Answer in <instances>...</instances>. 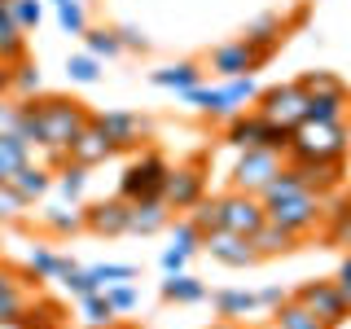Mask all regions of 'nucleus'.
I'll return each mask as SVG.
<instances>
[{
    "instance_id": "de8ad7c7",
    "label": "nucleus",
    "mask_w": 351,
    "mask_h": 329,
    "mask_svg": "<svg viewBox=\"0 0 351 329\" xmlns=\"http://www.w3.org/2000/svg\"><path fill=\"white\" fill-rule=\"evenodd\" d=\"M255 294H259V312H277V307L290 299V290H281V285H263Z\"/></svg>"
},
{
    "instance_id": "5fc2aeb1",
    "label": "nucleus",
    "mask_w": 351,
    "mask_h": 329,
    "mask_svg": "<svg viewBox=\"0 0 351 329\" xmlns=\"http://www.w3.org/2000/svg\"><path fill=\"white\" fill-rule=\"evenodd\" d=\"M31 329H40V325H31ZM58 329H62V325H58Z\"/></svg>"
},
{
    "instance_id": "37998d69",
    "label": "nucleus",
    "mask_w": 351,
    "mask_h": 329,
    "mask_svg": "<svg viewBox=\"0 0 351 329\" xmlns=\"http://www.w3.org/2000/svg\"><path fill=\"white\" fill-rule=\"evenodd\" d=\"M97 281H101V290L106 285H123V281H136V268L132 263H97Z\"/></svg>"
},
{
    "instance_id": "c9c22d12",
    "label": "nucleus",
    "mask_w": 351,
    "mask_h": 329,
    "mask_svg": "<svg viewBox=\"0 0 351 329\" xmlns=\"http://www.w3.org/2000/svg\"><path fill=\"white\" fill-rule=\"evenodd\" d=\"M66 75H71V84H97L101 80V62H97L93 53H75V58L66 62Z\"/></svg>"
},
{
    "instance_id": "c03bdc74",
    "label": "nucleus",
    "mask_w": 351,
    "mask_h": 329,
    "mask_svg": "<svg viewBox=\"0 0 351 329\" xmlns=\"http://www.w3.org/2000/svg\"><path fill=\"white\" fill-rule=\"evenodd\" d=\"M299 84H303V93H338V88H347L338 75H329V71H307Z\"/></svg>"
},
{
    "instance_id": "5701e85b",
    "label": "nucleus",
    "mask_w": 351,
    "mask_h": 329,
    "mask_svg": "<svg viewBox=\"0 0 351 329\" xmlns=\"http://www.w3.org/2000/svg\"><path fill=\"white\" fill-rule=\"evenodd\" d=\"M75 268H80L75 259H66V255H58V250H49V246H31V255H27V272L36 281H66Z\"/></svg>"
},
{
    "instance_id": "39448f33",
    "label": "nucleus",
    "mask_w": 351,
    "mask_h": 329,
    "mask_svg": "<svg viewBox=\"0 0 351 329\" xmlns=\"http://www.w3.org/2000/svg\"><path fill=\"white\" fill-rule=\"evenodd\" d=\"M263 211H268L272 224L290 228L294 237H307V233H316V228L325 224V197H321V193H312V189H299V193L281 197V202L263 206Z\"/></svg>"
},
{
    "instance_id": "58836bf2",
    "label": "nucleus",
    "mask_w": 351,
    "mask_h": 329,
    "mask_svg": "<svg viewBox=\"0 0 351 329\" xmlns=\"http://www.w3.org/2000/svg\"><path fill=\"white\" fill-rule=\"evenodd\" d=\"M325 215H329V241L351 250V202L334 206V211H325Z\"/></svg>"
},
{
    "instance_id": "6e6552de",
    "label": "nucleus",
    "mask_w": 351,
    "mask_h": 329,
    "mask_svg": "<svg viewBox=\"0 0 351 329\" xmlns=\"http://www.w3.org/2000/svg\"><path fill=\"white\" fill-rule=\"evenodd\" d=\"M281 167H285V154H272V149H241V158H237V167H233V189L259 197V193L281 175Z\"/></svg>"
},
{
    "instance_id": "cd10ccee",
    "label": "nucleus",
    "mask_w": 351,
    "mask_h": 329,
    "mask_svg": "<svg viewBox=\"0 0 351 329\" xmlns=\"http://www.w3.org/2000/svg\"><path fill=\"white\" fill-rule=\"evenodd\" d=\"M347 106H351L347 88H338V93H307V119L334 123V119H347Z\"/></svg>"
},
{
    "instance_id": "ddd939ff",
    "label": "nucleus",
    "mask_w": 351,
    "mask_h": 329,
    "mask_svg": "<svg viewBox=\"0 0 351 329\" xmlns=\"http://www.w3.org/2000/svg\"><path fill=\"white\" fill-rule=\"evenodd\" d=\"M259 66H263V58L241 36L219 44V49H211V71L219 75V80H241V75H255Z\"/></svg>"
},
{
    "instance_id": "2eb2a0df",
    "label": "nucleus",
    "mask_w": 351,
    "mask_h": 329,
    "mask_svg": "<svg viewBox=\"0 0 351 329\" xmlns=\"http://www.w3.org/2000/svg\"><path fill=\"white\" fill-rule=\"evenodd\" d=\"M31 281H36V277H22V272H14V268L0 263V321H18V316H27V307L36 303Z\"/></svg>"
},
{
    "instance_id": "412c9836",
    "label": "nucleus",
    "mask_w": 351,
    "mask_h": 329,
    "mask_svg": "<svg viewBox=\"0 0 351 329\" xmlns=\"http://www.w3.org/2000/svg\"><path fill=\"white\" fill-rule=\"evenodd\" d=\"M285 31H290V27H285V18H277V14H259V18L246 27V36H241V40H246L263 62H272V53L281 49Z\"/></svg>"
},
{
    "instance_id": "f257e3e1",
    "label": "nucleus",
    "mask_w": 351,
    "mask_h": 329,
    "mask_svg": "<svg viewBox=\"0 0 351 329\" xmlns=\"http://www.w3.org/2000/svg\"><path fill=\"white\" fill-rule=\"evenodd\" d=\"M27 106H31V114H36V123H40V154L53 162V167H62L71 141L93 123V114H88L80 101H71V97H31Z\"/></svg>"
},
{
    "instance_id": "4be33fe9",
    "label": "nucleus",
    "mask_w": 351,
    "mask_h": 329,
    "mask_svg": "<svg viewBox=\"0 0 351 329\" xmlns=\"http://www.w3.org/2000/svg\"><path fill=\"white\" fill-rule=\"evenodd\" d=\"M299 241H303V237H294L290 228L272 224V219H263V224L255 228V233H250V246H255V255H259V259L290 255V250H299Z\"/></svg>"
},
{
    "instance_id": "20e7f679",
    "label": "nucleus",
    "mask_w": 351,
    "mask_h": 329,
    "mask_svg": "<svg viewBox=\"0 0 351 329\" xmlns=\"http://www.w3.org/2000/svg\"><path fill=\"white\" fill-rule=\"evenodd\" d=\"M171 162L162 158L158 149H141L136 158L123 167L119 175V197L123 202H141V197H162V184H167Z\"/></svg>"
},
{
    "instance_id": "a211bd4d",
    "label": "nucleus",
    "mask_w": 351,
    "mask_h": 329,
    "mask_svg": "<svg viewBox=\"0 0 351 329\" xmlns=\"http://www.w3.org/2000/svg\"><path fill=\"white\" fill-rule=\"evenodd\" d=\"M285 167L303 180V189H312L321 197L343 184V162H334V158H303V162H285Z\"/></svg>"
},
{
    "instance_id": "ea45409f",
    "label": "nucleus",
    "mask_w": 351,
    "mask_h": 329,
    "mask_svg": "<svg viewBox=\"0 0 351 329\" xmlns=\"http://www.w3.org/2000/svg\"><path fill=\"white\" fill-rule=\"evenodd\" d=\"M9 18H14L22 31H36L40 18H44V0H9Z\"/></svg>"
},
{
    "instance_id": "a878e982",
    "label": "nucleus",
    "mask_w": 351,
    "mask_h": 329,
    "mask_svg": "<svg viewBox=\"0 0 351 329\" xmlns=\"http://www.w3.org/2000/svg\"><path fill=\"white\" fill-rule=\"evenodd\" d=\"M211 303H215V312L224 316V321H237V325L259 312V294H250V290H219Z\"/></svg>"
},
{
    "instance_id": "72a5a7b5",
    "label": "nucleus",
    "mask_w": 351,
    "mask_h": 329,
    "mask_svg": "<svg viewBox=\"0 0 351 329\" xmlns=\"http://www.w3.org/2000/svg\"><path fill=\"white\" fill-rule=\"evenodd\" d=\"M84 53H93L97 62L119 58V53H123V44H119V31H114V27H88V31H84Z\"/></svg>"
},
{
    "instance_id": "603ef678",
    "label": "nucleus",
    "mask_w": 351,
    "mask_h": 329,
    "mask_svg": "<svg viewBox=\"0 0 351 329\" xmlns=\"http://www.w3.org/2000/svg\"><path fill=\"white\" fill-rule=\"evenodd\" d=\"M0 329H31L27 316H18V321H0Z\"/></svg>"
},
{
    "instance_id": "a19ab883",
    "label": "nucleus",
    "mask_w": 351,
    "mask_h": 329,
    "mask_svg": "<svg viewBox=\"0 0 351 329\" xmlns=\"http://www.w3.org/2000/svg\"><path fill=\"white\" fill-rule=\"evenodd\" d=\"M106 299H110V307H114L119 316H128V312H136V307H141V294H136V285H132V281L106 285Z\"/></svg>"
},
{
    "instance_id": "79ce46f5",
    "label": "nucleus",
    "mask_w": 351,
    "mask_h": 329,
    "mask_svg": "<svg viewBox=\"0 0 351 329\" xmlns=\"http://www.w3.org/2000/svg\"><path fill=\"white\" fill-rule=\"evenodd\" d=\"M62 285L75 294V299H88V294H97V290H101V281H97V272H93V268H75V272H71V277H66Z\"/></svg>"
},
{
    "instance_id": "0eeeda50",
    "label": "nucleus",
    "mask_w": 351,
    "mask_h": 329,
    "mask_svg": "<svg viewBox=\"0 0 351 329\" xmlns=\"http://www.w3.org/2000/svg\"><path fill=\"white\" fill-rule=\"evenodd\" d=\"M255 110L268 119V123H281V127L294 132L307 119V93H303L299 80H294V84H277V88H263Z\"/></svg>"
},
{
    "instance_id": "7c9ffc66",
    "label": "nucleus",
    "mask_w": 351,
    "mask_h": 329,
    "mask_svg": "<svg viewBox=\"0 0 351 329\" xmlns=\"http://www.w3.org/2000/svg\"><path fill=\"white\" fill-rule=\"evenodd\" d=\"M88 189V167H80V162L66 158L62 167H53V193L58 197H71V202H80Z\"/></svg>"
},
{
    "instance_id": "8fccbe9b",
    "label": "nucleus",
    "mask_w": 351,
    "mask_h": 329,
    "mask_svg": "<svg viewBox=\"0 0 351 329\" xmlns=\"http://www.w3.org/2000/svg\"><path fill=\"white\" fill-rule=\"evenodd\" d=\"M338 294L347 299V307H351V250H347V259H343V268H338Z\"/></svg>"
},
{
    "instance_id": "c756f323",
    "label": "nucleus",
    "mask_w": 351,
    "mask_h": 329,
    "mask_svg": "<svg viewBox=\"0 0 351 329\" xmlns=\"http://www.w3.org/2000/svg\"><path fill=\"white\" fill-rule=\"evenodd\" d=\"M31 158H36V149H31L22 136H0V184H9L14 171L27 167Z\"/></svg>"
},
{
    "instance_id": "1a4fd4ad",
    "label": "nucleus",
    "mask_w": 351,
    "mask_h": 329,
    "mask_svg": "<svg viewBox=\"0 0 351 329\" xmlns=\"http://www.w3.org/2000/svg\"><path fill=\"white\" fill-rule=\"evenodd\" d=\"M206 197V162L193 158V162H180V167L167 171V184H162V202L171 211H193L197 202Z\"/></svg>"
},
{
    "instance_id": "9b49d317",
    "label": "nucleus",
    "mask_w": 351,
    "mask_h": 329,
    "mask_svg": "<svg viewBox=\"0 0 351 329\" xmlns=\"http://www.w3.org/2000/svg\"><path fill=\"white\" fill-rule=\"evenodd\" d=\"M294 299H299L307 312H316L329 329H338L343 321H351V307L347 299L338 294V281H303L299 290H294Z\"/></svg>"
},
{
    "instance_id": "4c0bfd02",
    "label": "nucleus",
    "mask_w": 351,
    "mask_h": 329,
    "mask_svg": "<svg viewBox=\"0 0 351 329\" xmlns=\"http://www.w3.org/2000/svg\"><path fill=\"white\" fill-rule=\"evenodd\" d=\"M27 197H22L14 184H0V224H18L22 215H27Z\"/></svg>"
},
{
    "instance_id": "3c124183",
    "label": "nucleus",
    "mask_w": 351,
    "mask_h": 329,
    "mask_svg": "<svg viewBox=\"0 0 351 329\" xmlns=\"http://www.w3.org/2000/svg\"><path fill=\"white\" fill-rule=\"evenodd\" d=\"M0 97H9V66L0 62Z\"/></svg>"
},
{
    "instance_id": "f8f14e48",
    "label": "nucleus",
    "mask_w": 351,
    "mask_h": 329,
    "mask_svg": "<svg viewBox=\"0 0 351 329\" xmlns=\"http://www.w3.org/2000/svg\"><path fill=\"white\" fill-rule=\"evenodd\" d=\"M202 250H206L215 263H224V268H250V263H259L255 246H250V237L228 233V228H211V233L202 237Z\"/></svg>"
},
{
    "instance_id": "864d4df0",
    "label": "nucleus",
    "mask_w": 351,
    "mask_h": 329,
    "mask_svg": "<svg viewBox=\"0 0 351 329\" xmlns=\"http://www.w3.org/2000/svg\"><path fill=\"white\" fill-rule=\"evenodd\" d=\"M215 329H241V325L237 321H224V325H215Z\"/></svg>"
},
{
    "instance_id": "f3484780",
    "label": "nucleus",
    "mask_w": 351,
    "mask_h": 329,
    "mask_svg": "<svg viewBox=\"0 0 351 329\" xmlns=\"http://www.w3.org/2000/svg\"><path fill=\"white\" fill-rule=\"evenodd\" d=\"M36 219H40L44 233L71 237V233H80V228H84V206L71 202V197H53V202H44L40 211H36Z\"/></svg>"
},
{
    "instance_id": "09e8293b",
    "label": "nucleus",
    "mask_w": 351,
    "mask_h": 329,
    "mask_svg": "<svg viewBox=\"0 0 351 329\" xmlns=\"http://www.w3.org/2000/svg\"><path fill=\"white\" fill-rule=\"evenodd\" d=\"M193 255H184V250H176V246H167L162 250V272H184V263H189Z\"/></svg>"
},
{
    "instance_id": "6e6d98bb",
    "label": "nucleus",
    "mask_w": 351,
    "mask_h": 329,
    "mask_svg": "<svg viewBox=\"0 0 351 329\" xmlns=\"http://www.w3.org/2000/svg\"><path fill=\"white\" fill-rule=\"evenodd\" d=\"M53 5H62V0H53Z\"/></svg>"
},
{
    "instance_id": "6ab92c4d",
    "label": "nucleus",
    "mask_w": 351,
    "mask_h": 329,
    "mask_svg": "<svg viewBox=\"0 0 351 329\" xmlns=\"http://www.w3.org/2000/svg\"><path fill=\"white\" fill-rule=\"evenodd\" d=\"M171 224V206L162 197H141V202H128V233L154 237Z\"/></svg>"
},
{
    "instance_id": "393cba45",
    "label": "nucleus",
    "mask_w": 351,
    "mask_h": 329,
    "mask_svg": "<svg viewBox=\"0 0 351 329\" xmlns=\"http://www.w3.org/2000/svg\"><path fill=\"white\" fill-rule=\"evenodd\" d=\"M202 66L197 62H167V66H158V71H149V84H158V88H171V93H189V88L202 84Z\"/></svg>"
},
{
    "instance_id": "423d86ee",
    "label": "nucleus",
    "mask_w": 351,
    "mask_h": 329,
    "mask_svg": "<svg viewBox=\"0 0 351 329\" xmlns=\"http://www.w3.org/2000/svg\"><path fill=\"white\" fill-rule=\"evenodd\" d=\"M93 123L101 127V136L114 145V154L145 149V141L154 136V123L145 114H132V110H101V114H93Z\"/></svg>"
},
{
    "instance_id": "a18cd8bd",
    "label": "nucleus",
    "mask_w": 351,
    "mask_h": 329,
    "mask_svg": "<svg viewBox=\"0 0 351 329\" xmlns=\"http://www.w3.org/2000/svg\"><path fill=\"white\" fill-rule=\"evenodd\" d=\"M119 31V44H123V53H149V36L141 27H132V22H123V27H114Z\"/></svg>"
},
{
    "instance_id": "473e14b6",
    "label": "nucleus",
    "mask_w": 351,
    "mask_h": 329,
    "mask_svg": "<svg viewBox=\"0 0 351 329\" xmlns=\"http://www.w3.org/2000/svg\"><path fill=\"white\" fill-rule=\"evenodd\" d=\"M80 316H84V325H93V329H114V321H119V312L110 307L106 290H97V294H88V299H80Z\"/></svg>"
},
{
    "instance_id": "c85d7f7f",
    "label": "nucleus",
    "mask_w": 351,
    "mask_h": 329,
    "mask_svg": "<svg viewBox=\"0 0 351 329\" xmlns=\"http://www.w3.org/2000/svg\"><path fill=\"white\" fill-rule=\"evenodd\" d=\"M162 299H167V303H202L206 285L197 281L193 272H167V281H162Z\"/></svg>"
},
{
    "instance_id": "2f4dec72",
    "label": "nucleus",
    "mask_w": 351,
    "mask_h": 329,
    "mask_svg": "<svg viewBox=\"0 0 351 329\" xmlns=\"http://www.w3.org/2000/svg\"><path fill=\"white\" fill-rule=\"evenodd\" d=\"M40 71H36V62L31 58H22L9 66V97H18V101H31V97H40Z\"/></svg>"
},
{
    "instance_id": "bb28decb",
    "label": "nucleus",
    "mask_w": 351,
    "mask_h": 329,
    "mask_svg": "<svg viewBox=\"0 0 351 329\" xmlns=\"http://www.w3.org/2000/svg\"><path fill=\"white\" fill-rule=\"evenodd\" d=\"M272 329H329V325H325L316 312H307V307L290 294V299H285L277 312H272Z\"/></svg>"
},
{
    "instance_id": "9d476101",
    "label": "nucleus",
    "mask_w": 351,
    "mask_h": 329,
    "mask_svg": "<svg viewBox=\"0 0 351 329\" xmlns=\"http://www.w3.org/2000/svg\"><path fill=\"white\" fill-rule=\"evenodd\" d=\"M215 215H219V228H228V233H241L250 237L255 228L268 219V211H263V202L255 193H241V189H228L215 197Z\"/></svg>"
},
{
    "instance_id": "b1692460",
    "label": "nucleus",
    "mask_w": 351,
    "mask_h": 329,
    "mask_svg": "<svg viewBox=\"0 0 351 329\" xmlns=\"http://www.w3.org/2000/svg\"><path fill=\"white\" fill-rule=\"evenodd\" d=\"M9 184H14V189L27 197L31 206H36V202H44V197L53 193V167H44V162L31 158L27 167H18V171H14V180H9Z\"/></svg>"
},
{
    "instance_id": "4468645a",
    "label": "nucleus",
    "mask_w": 351,
    "mask_h": 329,
    "mask_svg": "<svg viewBox=\"0 0 351 329\" xmlns=\"http://www.w3.org/2000/svg\"><path fill=\"white\" fill-rule=\"evenodd\" d=\"M84 228L97 237H123L128 233V202L123 197H101V202L84 206Z\"/></svg>"
},
{
    "instance_id": "49530a36",
    "label": "nucleus",
    "mask_w": 351,
    "mask_h": 329,
    "mask_svg": "<svg viewBox=\"0 0 351 329\" xmlns=\"http://www.w3.org/2000/svg\"><path fill=\"white\" fill-rule=\"evenodd\" d=\"M189 219H193L197 228H202V237L211 233V228H219V215H215V197H202V202L193 206V215H189Z\"/></svg>"
},
{
    "instance_id": "dca6fc26",
    "label": "nucleus",
    "mask_w": 351,
    "mask_h": 329,
    "mask_svg": "<svg viewBox=\"0 0 351 329\" xmlns=\"http://www.w3.org/2000/svg\"><path fill=\"white\" fill-rule=\"evenodd\" d=\"M268 119L259 114V110H241L237 119H228L224 123V145L233 149H263L268 145Z\"/></svg>"
},
{
    "instance_id": "e433bc0d",
    "label": "nucleus",
    "mask_w": 351,
    "mask_h": 329,
    "mask_svg": "<svg viewBox=\"0 0 351 329\" xmlns=\"http://www.w3.org/2000/svg\"><path fill=\"white\" fill-rule=\"evenodd\" d=\"M58 27L66 31V36H84L88 31V14H84L80 0H62L58 5Z\"/></svg>"
},
{
    "instance_id": "f704fd0d",
    "label": "nucleus",
    "mask_w": 351,
    "mask_h": 329,
    "mask_svg": "<svg viewBox=\"0 0 351 329\" xmlns=\"http://www.w3.org/2000/svg\"><path fill=\"white\" fill-rule=\"evenodd\" d=\"M167 228H171V246L176 250H184V255H197V250H202V228H197L193 219H176Z\"/></svg>"
},
{
    "instance_id": "7ed1b4c3",
    "label": "nucleus",
    "mask_w": 351,
    "mask_h": 329,
    "mask_svg": "<svg viewBox=\"0 0 351 329\" xmlns=\"http://www.w3.org/2000/svg\"><path fill=\"white\" fill-rule=\"evenodd\" d=\"M180 97H184V106L202 110L206 119H219V123H228V119H237L246 106L259 101V88H255V80H250V75H241V80H224L219 88L197 84V88H189V93H180Z\"/></svg>"
},
{
    "instance_id": "f03ea898",
    "label": "nucleus",
    "mask_w": 351,
    "mask_h": 329,
    "mask_svg": "<svg viewBox=\"0 0 351 329\" xmlns=\"http://www.w3.org/2000/svg\"><path fill=\"white\" fill-rule=\"evenodd\" d=\"M351 149V132H347V119H303L290 136V149H285V162H303V158H334L343 162Z\"/></svg>"
},
{
    "instance_id": "aec40b11",
    "label": "nucleus",
    "mask_w": 351,
    "mask_h": 329,
    "mask_svg": "<svg viewBox=\"0 0 351 329\" xmlns=\"http://www.w3.org/2000/svg\"><path fill=\"white\" fill-rule=\"evenodd\" d=\"M66 158L93 171V167H101V162H110V158H114V145H110V141L101 136V127H97V123H88V127L80 132V136L71 141V149H66Z\"/></svg>"
}]
</instances>
